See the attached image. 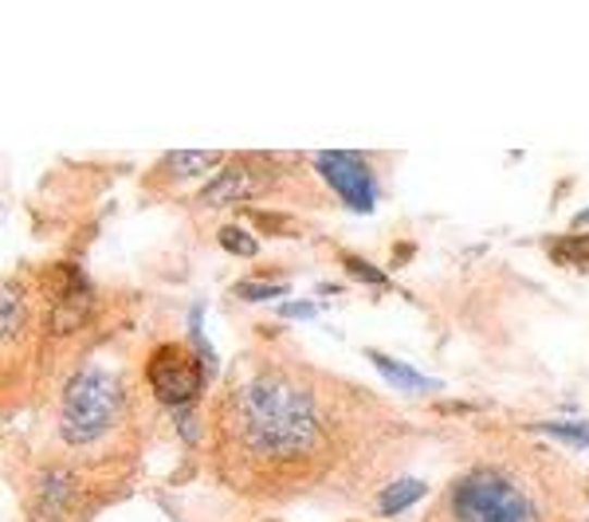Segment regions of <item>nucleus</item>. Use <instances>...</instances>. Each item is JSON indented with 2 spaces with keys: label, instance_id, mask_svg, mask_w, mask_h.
<instances>
[{
  "label": "nucleus",
  "instance_id": "nucleus-1",
  "mask_svg": "<svg viewBox=\"0 0 589 522\" xmlns=\"http://www.w3.org/2000/svg\"><path fill=\"white\" fill-rule=\"evenodd\" d=\"M241 440L263 460H295L319 444V412L307 389L268 373L232 397Z\"/></svg>",
  "mask_w": 589,
  "mask_h": 522
},
{
  "label": "nucleus",
  "instance_id": "nucleus-2",
  "mask_svg": "<svg viewBox=\"0 0 589 522\" xmlns=\"http://www.w3.org/2000/svg\"><path fill=\"white\" fill-rule=\"evenodd\" d=\"M449 511L456 522H535L527 495L495 468L459 475L449 487Z\"/></svg>",
  "mask_w": 589,
  "mask_h": 522
},
{
  "label": "nucleus",
  "instance_id": "nucleus-3",
  "mask_svg": "<svg viewBox=\"0 0 589 522\" xmlns=\"http://www.w3.org/2000/svg\"><path fill=\"white\" fill-rule=\"evenodd\" d=\"M119 417V382L107 370H83L63 393L60 432L68 444H90Z\"/></svg>",
  "mask_w": 589,
  "mask_h": 522
},
{
  "label": "nucleus",
  "instance_id": "nucleus-4",
  "mask_svg": "<svg viewBox=\"0 0 589 522\" xmlns=\"http://www.w3.org/2000/svg\"><path fill=\"white\" fill-rule=\"evenodd\" d=\"M146 377H150V389L161 405H170V409H181V405L197 401L200 385H205V370L200 362L193 358L185 346L170 341V346H158L146 365Z\"/></svg>",
  "mask_w": 589,
  "mask_h": 522
},
{
  "label": "nucleus",
  "instance_id": "nucleus-5",
  "mask_svg": "<svg viewBox=\"0 0 589 522\" xmlns=\"http://www.w3.org/2000/svg\"><path fill=\"white\" fill-rule=\"evenodd\" d=\"M319 173L330 182V189L339 192L342 204L354 212H373V201H378V192H373V177H370V165L358 158V153H346V150H330L315 158Z\"/></svg>",
  "mask_w": 589,
  "mask_h": 522
},
{
  "label": "nucleus",
  "instance_id": "nucleus-6",
  "mask_svg": "<svg viewBox=\"0 0 589 522\" xmlns=\"http://www.w3.org/2000/svg\"><path fill=\"white\" fill-rule=\"evenodd\" d=\"M51 295H56V307H51V331L68 334L75 331L87 314V283L83 272L75 268H51Z\"/></svg>",
  "mask_w": 589,
  "mask_h": 522
},
{
  "label": "nucleus",
  "instance_id": "nucleus-7",
  "mask_svg": "<svg viewBox=\"0 0 589 522\" xmlns=\"http://www.w3.org/2000/svg\"><path fill=\"white\" fill-rule=\"evenodd\" d=\"M260 177L251 173L248 161H236V165H229V170L220 173L217 182H209V189H205V201L209 204H229V201H241V197H251V192H260Z\"/></svg>",
  "mask_w": 589,
  "mask_h": 522
},
{
  "label": "nucleus",
  "instance_id": "nucleus-8",
  "mask_svg": "<svg viewBox=\"0 0 589 522\" xmlns=\"http://www.w3.org/2000/svg\"><path fill=\"white\" fill-rule=\"evenodd\" d=\"M71 495H75V483H71L68 472L51 468L40 480V492H36V519L40 522H56L63 511H68Z\"/></svg>",
  "mask_w": 589,
  "mask_h": 522
},
{
  "label": "nucleus",
  "instance_id": "nucleus-9",
  "mask_svg": "<svg viewBox=\"0 0 589 522\" xmlns=\"http://www.w3.org/2000/svg\"><path fill=\"white\" fill-rule=\"evenodd\" d=\"M425 499V483L420 480H393L385 492L378 495V514H401L405 507Z\"/></svg>",
  "mask_w": 589,
  "mask_h": 522
},
{
  "label": "nucleus",
  "instance_id": "nucleus-10",
  "mask_svg": "<svg viewBox=\"0 0 589 522\" xmlns=\"http://www.w3.org/2000/svg\"><path fill=\"white\" fill-rule=\"evenodd\" d=\"M370 362L381 370V377H390V382L401 385V389H437V382H432V377L417 373L413 365L397 362V358H385V353H370Z\"/></svg>",
  "mask_w": 589,
  "mask_h": 522
},
{
  "label": "nucleus",
  "instance_id": "nucleus-11",
  "mask_svg": "<svg viewBox=\"0 0 589 522\" xmlns=\"http://www.w3.org/2000/svg\"><path fill=\"white\" fill-rule=\"evenodd\" d=\"M170 173L173 177H189V173H205V170H217L220 165V153H209V150H181V153H170Z\"/></svg>",
  "mask_w": 589,
  "mask_h": 522
},
{
  "label": "nucleus",
  "instance_id": "nucleus-12",
  "mask_svg": "<svg viewBox=\"0 0 589 522\" xmlns=\"http://www.w3.org/2000/svg\"><path fill=\"white\" fill-rule=\"evenodd\" d=\"M550 256H554V260H562V263H589V232L554 240V244H550Z\"/></svg>",
  "mask_w": 589,
  "mask_h": 522
},
{
  "label": "nucleus",
  "instance_id": "nucleus-13",
  "mask_svg": "<svg viewBox=\"0 0 589 522\" xmlns=\"http://www.w3.org/2000/svg\"><path fill=\"white\" fill-rule=\"evenodd\" d=\"M220 248L232 251V256H256L260 244H256V236H248L244 228H236V224H224V228H220Z\"/></svg>",
  "mask_w": 589,
  "mask_h": 522
},
{
  "label": "nucleus",
  "instance_id": "nucleus-14",
  "mask_svg": "<svg viewBox=\"0 0 589 522\" xmlns=\"http://www.w3.org/2000/svg\"><path fill=\"white\" fill-rule=\"evenodd\" d=\"M539 432L554 436V440H566V444H581L589 448V424H566V421H542Z\"/></svg>",
  "mask_w": 589,
  "mask_h": 522
},
{
  "label": "nucleus",
  "instance_id": "nucleus-15",
  "mask_svg": "<svg viewBox=\"0 0 589 522\" xmlns=\"http://www.w3.org/2000/svg\"><path fill=\"white\" fill-rule=\"evenodd\" d=\"M0 302H4V341H12L16 326L24 322V307H21V299H16V287H12V283H4V291H0Z\"/></svg>",
  "mask_w": 589,
  "mask_h": 522
},
{
  "label": "nucleus",
  "instance_id": "nucleus-16",
  "mask_svg": "<svg viewBox=\"0 0 589 522\" xmlns=\"http://www.w3.org/2000/svg\"><path fill=\"white\" fill-rule=\"evenodd\" d=\"M236 295L248 302H263V299H280V295H287V283H236Z\"/></svg>",
  "mask_w": 589,
  "mask_h": 522
},
{
  "label": "nucleus",
  "instance_id": "nucleus-17",
  "mask_svg": "<svg viewBox=\"0 0 589 522\" xmlns=\"http://www.w3.org/2000/svg\"><path fill=\"white\" fill-rule=\"evenodd\" d=\"M346 272L358 275V279H370L373 287H385V275H381L378 268H370L366 260H358V256H346Z\"/></svg>",
  "mask_w": 589,
  "mask_h": 522
},
{
  "label": "nucleus",
  "instance_id": "nucleus-18",
  "mask_svg": "<svg viewBox=\"0 0 589 522\" xmlns=\"http://www.w3.org/2000/svg\"><path fill=\"white\" fill-rule=\"evenodd\" d=\"M280 314L283 319H310V314H315V302H287Z\"/></svg>",
  "mask_w": 589,
  "mask_h": 522
},
{
  "label": "nucleus",
  "instance_id": "nucleus-19",
  "mask_svg": "<svg viewBox=\"0 0 589 522\" xmlns=\"http://www.w3.org/2000/svg\"><path fill=\"white\" fill-rule=\"evenodd\" d=\"M578 224H589V209H586V212H578Z\"/></svg>",
  "mask_w": 589,
  "mask_h": 522
}]
</instances>
